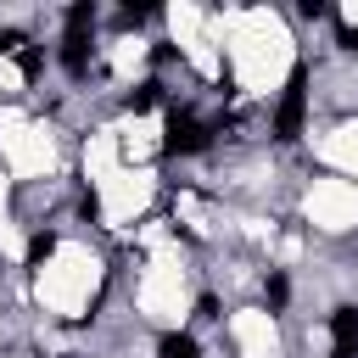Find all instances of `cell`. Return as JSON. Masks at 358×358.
<instances>
[{"label": "cell", "instance_id": "1", "mask_svg": "<svg viewBox=\"0 0 358 358\" xmlns=\"http://www.w3.org/2000/svg\"><path fill=\"white\" fill-rule=\"evenodd\" d=\"M90 22H95L90 6H73V11H67V39H62L67 73H84V67H90Z\"/></svg>", "mask_w": 358, "mask_h": 358}, {"label": "cell", "instance_id": "2", "mask_svg": "<svg viewBox=\"0 0 358 358\" xmlns=\"http://www.w3.org/2000/svg\"><path fill=\"white\" fill-rule=\"evenodd\" d=\"M302 101H308V67H291L285 101H280V117H274V134L280 140H296L302 134Z\"/></svg>", "mask_w": 358, "mask_h": 358}, {"label": "cell", "instance_id": "3", "mask_svg": "<svg viewBox=\"0 0 358 358\" xmlns=\"http://www.w3.org/2000/svg\"><path fill=\"white\" fill-rule=\"evenodd\" d=\"M162 145H168V151H201V145H207V123H201V117H190V112H173V117H168Z\"/></svg>", "mask_w": 358, "mask_h": 358}, {"label": "cell", "instance_id": "4", "mask_svg": "<svg viewBox=\"0 0 358 358\" xmlns=\"http://www.w3.org/2000/svg\"><path fill=\"white\" fill-rule=\"evenodd\" d=\"M330 336H336V358H358V308H341L330 319Z\"/></svg>", "mask_w": 358, "mask_h": 358}, {"label": "cell", "instance_id": "5", "mask_svg": "<svg viewBox=\"0 0 358 358\" xmlns=\"http://www.w3.org/2000/svg\"><path fill=\"white\" fill-rule=\"evenodd\" d=\"M157 352H162V358H196V341H190V336H162Z\"/></svg>", "mask_w": 358, "mask_h": 358}, {"label": "cell", "instance_id": "6", "mask_svg": "<svg viewBox=\"0 0 358 358\" xmlns=\"http://www.w3.org/2000/svg\"><path fill=\"white\" fill-rule=\"evenodd\" d=\"M157 101H162V90H157V84H140V90L129 95V106H134V112H145V106H157Z\"/></svg>", "mask_w": 358, "mask_h": 358}, {"label": "cell", "instance_id": "7", "mask_svg": "<svg viewBox=\"0 0 358 358\" xmlns=\"http://www.w3.org/2000/svg\"><path fill=\"white\" fill-rule=\"evenodd\" d=\"M50 252H56V235H34L28 241V263H45Z\"/></svg>", "mask_w": 358, "mask_h": 358}, {"label": "cell", "instance_id": "8", "mask_svg": "<svg viewBox=\"0 0 358 358\" xmlns=\"http://www.w3.org/2000/svg\"><path fill=\"white\" fill-rule=\"evenodd\" d=\"M285 296H291V285H285V280H280V274H274V280H268V308H280V302H285Z\"/></svg>", "mask_w": 358, "mask_h": 358}]
</instances>
